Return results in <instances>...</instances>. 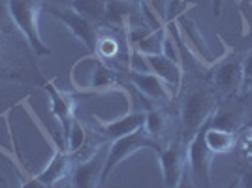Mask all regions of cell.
Returning <instances> with one entry per match:
<instances>
[{
    "mask_svg": "<svg viewBox=\"0 0 252 188\" xmlns=\"http://www.w3.org/2000/svg\"><path fill=\"white\" fill-rule=\"evenodd\" d=\"M70 81H72V87L79 93H105V91L117 89L125 96H128L117 81V72L111 66H107L105 61H102L96 53H89L87 57H81L72 66Z\"/></svg>",
    "mask_w": 252,
    "mask_h": 188,
    "instance_id": "1",
    "label": "cell"
},
{
    "mask_svg": "<svg viewBox=\"0 0 252 188\" xmlns=\"http://www.w3.org/2000/svg\"><path fill=\"white\" fill-rule=\"evenodd\" d=\"M6 8L13 25L25 36L36 57H49L51 49L45 45L38 29V15L43 8L42 0H6Z\"/></svg>",
    "mask_w": 252,
    "mask_h": 188,
    "instance_id": "2",
    "label": "cell"
},
{
    "mask_svg": "<svg viewBox=\"0 0 252 188\" xmlns=\"http://www.w3.org/2000/svg\"><path fill=\"white\" fill-rule=\"evenodd\" d=\"M217 105L219 104H217L215 93L207 87H194L187 93L181 104V119L189 139L209 121Z\"/></svg>",
    "mask_w": 252,
    "mask_h": 188,
    "instance_id": "3",
    "label": "cell"
},
{
    "mask_svg": "<svg viewBox=\"0 0 252 188\" xmlns=\"http://www.w3.org/2000/svg\"><path fill=\"white\" fill-rule=\"evenodd\" d=\"M160 147L162 145L149 136L143 128H139V130L132 132V134H126V136H123V137L113 139L111 145L107 147V155H105L104 169H102L100 187L105 185V181H107V177L111 175V171H113L121 162H125L126 158H130L132 155H136L137 151H141V149H153V151H158Z\"/></svg>",
    "mask_w": 252,
    "mask_h": 188,
    "instance_id": "4",
    "label": "cell"
},
{
    "mask_svg": "<svg viewBox=\"0 0 252 188\" xmlns=\"http://www.w3.org/2000/svg\"><path fill=\"white\" fill-rule=\"evenodd\" d=\"M211 119L201 126L200 130L187 141V158H189L190 173H192V185L194 187H211V167L215 153L209 149L205 141V128L209 126Z\"/></svg>",
    "mask_w": 252,
    "mask_h": 188,
    "instance_id": "5",
    "label": "cell"
},
{
    "mask_svg": "<svg viewBox=\"0 0 252 188\" xmlns=\"http://www.w3.org/2000/svg\"><path fill=\"white\" fill-rule=\"evenodd\" d=\"M160 167H162V177L164 185L168 188H177L183 185L185 177V167H187V143L177 137L175 141H171L168 147H160L157 151Z\"/></svg>",
    "mask_w": 252,
    "mask_h": 188,
    "instance_id": "6",
    "label": "cell"
},
{
    "mask_svg": "<svg viewBox=\"0 0 252 188\" xmlns=\"http://www.w3.org/2000/svg\"><path fill=\"white\" fill-rule=\"evenodd\" d=\"M49 15L63 23L68 31L74 34L75 40L83 43L89 53H96V43H98V31L91 21H87L79 13L72 8H59V6H43Z\"/></svg>",
    "mask_w": 252,
    "mask_h": 188,
    "instance_id": "7",
    "label": "cell"
},
{
    "mask_svg": "<svg viewBox=\"0 0 252 188\" xmlns=\"http://www.w3.org/2000/svg\"><path fill=\"white\" fill-rule=\"evenodd\" d=\"M213 87L224 96H235L243 87V57L228 55L219 64H213L211 73Z\"/></svg>",
    "mask_w": 252,
    "mask_h": 188,
    "instance_id": "8",
    "label": "cell"
},
{
    "mask_svg": "<svg viewBox=\"0 0 252 188\" xmlns=\"http://www.w3.org/2000/svg\"><path fill=\"white\" fill-rule=\"evenodd\" d=\"M74 169V155L70 151H66L63 147H55L51 160L45 164L42 171L38 175H34L29 185H40V187H55L57 183H61L66 179Z\"/></svg>",
    "mask_w": 252,
    "mask_h": 188,
    "instance_id": "9",
    "label": "cell"
},
{
    "mask_svg": "<svg viewBox=\"0 0 252 188\" xmlns=\"http://www.w3.org/2000/svg\"><path fill=\"white\" fill-rule=\"evenodd\" d=\"M126 75H128L130 83L134 85L139 91V94H143L147 100H153V102H171L175 98V94L169 89V85L164 79H160L157 73L128 70Z\"/></svg>",
    "mask_w": 252,
    "mask_h": 188,
    "instance_id": "10",
    "label": "cell"
},
{
    "mask_svg": "<svg viewBox=\"0 0 252 188\" xmlns=\"http://www.w3.org/2000/svg\"><path fill=\"white\" fill-rule=\"evenodd\" d=\"M43 89L49 94V102H51L49 111H51V115L59 121L61 130H63V136H64V139H66L68 130H70V126H72V121L75 119V100L68 93L61 91V89L55 85V81H45V83H43Z\"/></svg>",
    "mask_w": 252,
    "mask_h": 188,
    "instance_id": "11",
    "label": "cell"
},
{
    "mask_svg": "<svg viewBox=\"0 0 252 188\" xmlns=\"http://www.w3.org/2000/svg\"><path fill=\"white\" fill-rule=\"evenodd\" d=\"M104 145H98L96 151L87 158L85 162L75 164L70 179H72V187L75 188H94L100 187V179H102V169H104L105 157L104 155ZM107 155V153H105Z\"/></svg>",
    "mask_w": 252,
    "mask_h": 188,
    "instance_id": "12",
    "label": "cell"
},
{
    "mask_svg": "<svg viewBox=\"0 0 252 188\" xmlns=\"http://www.w3.org/2000/svg\"><path fill=\"white\" fill-rule=\"evenodd\" d=\"M149 64V72L157 73L160 79H164L169 85V89L177 96L183 89V79H185V68L173 63L162 53H153V55H145Z\"/></svg>",
    "mask_w": 252,
    "mask_h": 188,
    "instance_id": "13",
    "label": "cell"
},
{
    "mask_svg": "<svg viewBox=\"0 0 252 188\" xmlns=\"http://www.w3.org/2000/svg\"><path fill=\"white\" fill-rule=\"evenodd\" d=\"M145 119H147V113L145 111H137V113H126V115L119 117V119H102V117H94L96 125L100 126L102 134H104L107 139H117V137H123L126 134H132L139 128L145 126Z\"/></svg>",
    "mask_w": 252,
    "mask_h": 188,
    "instance_id": "14",
    "label": "cell"
},
{
    "mask_svg": "<svg viewBox=\"0 0 252 188\" xmlns=\"http://www.w3.org/2000/svg\"><path fill=\"white\" fill-rule=\"evenodd\" d=\"M137 6L139 4L130 0H105L104 23L113 29H125L132 19V15L137 11Z\"/></svg>",
    "mask_w": 252,
    "mask_h": 188,
    "instance_id": "15",
    "label": "cell"
},
{
    "mask_svg": "<svg viewBox=\"0 0 252 188\" xmlns=\"http://www.w3.org/2000/svg\"><path fill=\"white\" fill-rule=\"evenodd\" d=\"M205 141L215 155H224L237 147V132L217 128V126H211L209 123V126L205 128Z\"/></svg>",
    "mask_w": 252,
    "mask_h": 188,
    "instance_id": "16",
    "label": "cell"
},
{
    "mask_svg": "<svg viewBox=\"0 0 252 188\" xmlns=\"http://www.w3.org/2000/svg\"><path fill=\"white\" fill-rule=\"evenodd\" d=\"M70 8L75 10L81 17L93 25L104 23L105 0H70Z\"/></svg>",
    "mask_w": 252,
    "mask_h": 188,
    "instance_id": "17",
    "label": "cell"
},
{
    "mask_svg": "<svg viewBox=\"0 0 252 188\" xmlns=\"http://www.w3.org/2000/svg\"><path fill=\"white\" fill-rule=\"evenodd\" d=\"M211 126L237 132L241 128V115L237 109H233L230 105H217L215 113L211 115Z\"/></svg>",
    "mask_w": 252,
    "mask_h": 188,
    "instance_id": "18",
    "label": "cell"
},
{
    "mask_svg": "<svg viewBox=\"0 0 252 188\" xmlns=\"http://www.w3.org/2000/svg\"><path fill=\"white\" fill-rule=\"evenodd\" d=\"M145 113H147V119H145L143 130H145L155 141L160 143V139H162L164 132H166V123H168L166 113H164L162 109H158V107H149Z\"/></svg>",
    "mask_w": 252,
    "mask_h": 188,
    "instance_id": "19",
    "label": "cell"
},
{
    "mask_svg": "<svg viewBox=\"0 0 252 188\" xmlns=\"http://www.w3.org/2000/svg\"><path fill=\"white\" fill-rule=\"evenodd\" d=\"M85 145H87V128H85L77 119H74L70 130H68V136L64 139V149L70 151L75 157Z\"/></svg>",
    "mask_w": 252,
    "mask_h": 188,
    "instance_id": "20",
    "label": "cell"
},
{
    "mask_svg": "<svg viewBox=\"0 0 252 188\" xmlns=\"http://www.w3.org/2000/svg\"><path fill=\"white\" fill-rule=\"evenodd\" d=\"M121 51V43L115 36L105 34V36H98V43H96V55L102 61H109V59H117V55Z\"/></svg>",
    "mask_w": 252,
    "mask_h": 188,
    "instance_id": "21",
    "label": "cell"
},
{
    "mask_svg": "<svg viewBox=\"0 0 252 188\" xmlns=\"http://www.w3.org/2000/svg\"><path fill=\"white\" fill-rule=\"evenodd\" d=\"M237 147L241 149L245 157L252 160V126L249 123L237 130Z\"/></svg>",
    "mask_w": 252,
    "mask_h": 188,
    "instance_id": "22",
    "label": "cell"
},
{
    "mask_svg": "<svg viewBox=\"0 0 252 188\" xmlns=\"http://www.w3.org/2000/svg\"><path fill=\"white\" fill-rule=\"evenodd\" d=\"M252 91V51L243 57V87L241 93L247 94Z\"/></svg>",
    "mask_w": 252,
    "mask_h": 188,
    "instance_id": "23",
    "label": "cell"
},
{
    "mask_svg": "<svg viewBox=\"0 0 252 188\" xmlns=\"http://www.w3.org/2000/svg\"><path fill=\"white\" fill-rule=\"evenodd\" d=\"M233 187H241V188H252V164H249L247 167H243L241 173L237 175Z\"/></svg>",
    "mask_w": 252,
    "mask_h": 188,
    "instance_id": "24",
    "label": "cell"
},
{
    "mask_svg": "<svg viewBox=\"0 0 252 188\" xmlns=\"http://www.w3.org/2000/svg\"><path fill=\"white\" fill-rule=\"evenodd\" d=\"M211 4H213V13H215V17H219V15H220L222 0H211Z\"/></svg>",
    "mask_w": 252,
    "mask_h": 188,
    "instance_id": "25",
    "label": "cell"
},
{
    "mask_svg": "<svg viewBox=\"0 0 252 188\" xmlns=\"http://www.w3.org/2000/svg\"><path fill=\"white\" fill-rule=\"evenodd\" d=\"M0 187H8V181L4 177H0Z\"/></svg>",
    "mask_w": 252,
    "mask_h": 188,
    "instance_id": "26",
    "label": "cell"
},
{
    "mask_svg": "<svg viewBox=\"0 0 252 188\" xmlns=\"http://www.w3.org/2000/svg\"><path fill=\"white\" fill-rule=\"evenodd\" d=\"M130 2H136V4H139V0H130Z\"/></svg>",
    "mask_w": 252,
    "mask_h": 188,
    "instance_id": "27",
    "label": "cell"
}]
</instances>
